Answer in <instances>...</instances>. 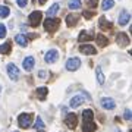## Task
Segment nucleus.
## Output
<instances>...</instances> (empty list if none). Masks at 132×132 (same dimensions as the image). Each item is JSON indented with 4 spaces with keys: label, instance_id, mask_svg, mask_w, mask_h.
Masks as SVG:
<instances>
[{
    "label": "nucleus",
    "instance_id": "nucleus-32",
    "mask_svg": "<svg viewBox=\"0 0 132 132\" xmlns=\"http://www.w3.org/2000/svg\"><path fill=\"white\" fill-rule=\"evenodd\" d=\"M27 3H28V0H16V5H18L19 7H25Z\"/></svg>",
    "mask_w": 132,
    "mask_h": 132
},
{
    "label": "nucleus",
    "instance_id": "nucleus-6",
    "mask_svg": "<svg viewBox=\"0 0 132 132\" xmlns=\"http://www.w3.org/2000/svg\"><path fill=\"white\" fill-rule=\"evenodd\" d=\"M65 123H66V126L69 128V129H75L76 125H78V118H76V114L69 113L65 118Z\"/></svg>",
    "mask_w": 132,
    "mask_h": 132
},
{
    "label": "nucleus",
    "instance_id": "nucleus-12",
    "mask_svg": "<svg viewBox=\"0 0 132 132\" xmlns=\"http://www.w3.org/2000/svg\"><path fill=\"white\" fill-rule=\"evenodd\" d=\"M84 101H85V97H82L81 94H76L75 97H72V98H71V103H69V104H71V107L76 109V107H79Z\"/></svg>",
    "mask_w": 132,
    "mask_h": 132
},
{
    "label": "nucleus",
    "instance_id": "nucleus-16",
    "mask_svg": "<svg viewBox=\"0 0 132 132\" xmlns=\"http://www.w3.org/2000/svg\"><path fill=\"white\" fill-rule=\"evenodd\" d=\"M15 41L18 43L21 47H27V46H28V37H27L25 34H18V35L15 37Z\"/></svg>",
    "mask_w": 132,
    "mask_h": 132
},
{
    "label": "nucleus",
    "instance_id": "nucleus-36",
    "mask_svg": "<svg viewBox=\"0 0 132 132\" xmlns=\"http://www.w3.org/2000/svg\"><path fill=\"white\" fill-rule=\"evenodd\" d=\"M37 132H44V131H40V129H38V131H37Z\"/></svg>",
    "mask_w": 132,
    "mask_h": 132
},
{
    "label": "nucleus",
    "instance_id": "nucleus-27",
    "mask_svg": "<svg viewBox=\"0 0 132 132\" xmlns=\"http://www.w3.org/2000/svg\"><path fill=\"white\" fill-rule=\"evenodd\" d=\"M81 7V0H71L69 2V9L71 10H76Z\"/></svg>",
    "mask_w": 132,
    "mask_h": 132
},
{
    "label": "nucleus",
    "instance_id": "nucleus-3",
    "mask_svg": "<svg viewBox=\"0 0 132 132\" xmlns=\"http://www.w3.org/2000/svg\"><path fill=\"white\" fill-rule=\"evenodd\" d=\"M41 18H43V12H38V10H34L32 13H29L28 21L31 27H38L41 24Z\"/></svg>",
    "mask_w": 132,
    "mask_h": 132
},
{
    "label": "nucleus",
    "instance_id": "nucleus-15",
    "mask_svg": "<svg viewBox=\"0 0 132 132\" xmlns=\"http://www.w3.org/2000/svg\"><path fill=\"white\" fill-rule=\"evenodd\" d=\"M78 21H79V16L76 13H69L68 16H66V24H68V27H73V25L78 24Z\"/></svg>",
    "mask_w": 132,
    "mask_h": 132
},
{
    "label": "nucleus",
    "instance_id": "nucleus-4",
    "mask_svg": "<svg viewBox=\"0 0 132 132\" xmlns=\"http://www.w3.org/2000/svg\"><path fill=\"white\" fill-rule=\"evenodd\" d=\"M6 71H7V75H9V78L12 81H18L19 78V71L18 68H16V65H13V63H9V65L6 66Z\"/></svg>",
    "mask_w": 132,
    "mask_h": 132
},
{
    "label": "nucleus",
    "instance_id": "nucleus-20",
    "mask_svg": "<svg viewBox=\"0 0 132 132\" xmlns=\"http://www.w3.org/2000/svg\"><path fill=\"white\" fill-rule=\"evenodd\" d=\"M82 118H84V122H88V120H93L94 119V112L91 109H85L82 112Z\"/></svg>",
    "mask_w": 132,
    "mask_h": 132
},
{
    "label": "nucleus",
    "instance_id": "nucleus-34",
    "mask_svg": "<svg viewBox=\"0 0 132 132\" xmlns=\"http://www.w3.org/2000/svg\"><path fill=\"white\" fill-rule=\"evenodd\" d=\"M46 75H47L46 71H40V72H38V78H46Z\"/></svg>",
    "mask_w": 132,
    "mask_h": 132
},
{
    "label": "nucleus",
    "instance_id": "nucleus-29",
    "mask_svg": "<svg viewBox=\"0 0 132 132\" xmlns=\"http://www.w3.org/2000/svg\"><path fill=\"white\" fill-rule=\"evenodd\" d=\"M34 128H35V129H40V128H44V122L41 120V118H37V120H35V125H34Z\"/></svg>",
    "mask_w": 132,
    "mask_h": 132
},
{
    "label": "nucleus",
    "instance_id": "nucleus-8",
    "mask_svg": "<svg viewBox=\"0 0 132 132\" xmlns=\"http://www.w3.org/2000/svg\"><path fill=\"white\" fill-rule=\"evenodd\" d=\"M129 21H131V13L128 12V10H122L120 15H119V19H118V24L120 27H125V25L129 24Z\"/></svg>",
    "mask_w": 132,
    "mask_h": 132
},
{
    "label": "nucleus",
    "instance_id": "nucleus-5",
    "mask_svg": "<svg viewBox=\"0 0 132 132\" xmlns=\"http://www.w3.org/2000/svg\"><path fill=\"white\" fill-rule=\"evenodd\" d=\"M79 66H81V60L78 59V57H71L69 60L66 62V69H68V71H71V72L76 71Z\"/></svg>",
    "mask_w": 132,
    "mask_h": 132
},
{
    "label": "nucleus",
    "instance_id": "nucleus-10",
    "mask_svg": "<svg viewBox=\"0 0 132 132\" xmlns=\"http://www.w3.org/2000/svg\"><path fill=\"white\" fill-rule=\"evenodd\" d=\"M79 52L82 53V54H90V56L97 54L95 47H93L91 44H81V46H79Z\"/></svg>",
    "mask_w": 132,
    "mask_h": 132
},
{
    "label": "nucleus",
    "instance_id": "nucleus-33",
    "mask_svg": "<svg viewBox=\"0 0 132 132\" xmlns=\"http://www.w3.org/2000/svg\"><path fill=\"white\" fill-rule=\"evenodd\" d=\"M125 119H126V120H131V110H129V109L125 110Z\"/></svg>",
    "mask_w": 132,
    "mask_h": 132
},
{
    "label": "nucleus",
    "instance_id": "nucleus-22",
    "mask_svg": "<svg viewBox=\"0 0 132 132\" xmlns=\"http://www.w3.org/2000/svg\"><path fill=\"white\" fill-rule=\"evenodd\" d=\"M95 40H97V44H98L100 47H106L109 44V40L104 37V35H101V34H98V35L95 37Z\"/></svg>",
    "mask_w": 132,
    "mask_h": 132
},
{
    "label": "nucleus",
    "instance_id": "nucleus-25",
    "mask_svg": "<svg viewBox=\"0 0 132 132\" xmlns=\"http://www.w3.org/2000/svg\"><path fill=\"white\" fill-rule=\"evenodd\" d=\"M10 15V9L7 6H0V18H7Z\"/></svg>",
    "mask_w": 132,
    "mask_h": 132
},
{
    "label": "nucleus",
    "instance_id": "nucleus-2",
    "mask_svg": "<svg viewBox=\"0 0 132 132\" xmlns=\"http://www.w3.org/2000/svg\"><path fill=\"white\" fill-rule=\"evenodd\" d=\"M59 24H60V21L57 18H47L44 21V29L47 32H54L59 28Z\"/></svg>",
    "mask_w": 132,
    "mask_h": 132
},
{
    "label": "nucleus",
    "instance_id": "nucleus-31",
    "mask_svg": "<svg viewBox=\"0 0 132 132\" xmlns=\"http://www.w3.org/2000/svg\"><path fill=\"white\" fill-rule=\"evenodd\" d=\"M94 15L95 13H94V12H91V10H85V12H84V18L85 19H91Z\"/></svg>",
    "mask_w": 132,
    "mask_h": 132
},
{
    "label": "nucleus",
    "instance_id": "nucleus-28",
    "mask_svg": "<svg viewBox=\"0 0 132 132\" xmlns=\"http://www.w3.org/2000/svg\"><path fill=\"white\" fill-rule=\"evenodd\" d=\"M87 6L91 7V9H94V7L98 6V0H87Z\"/></svg>",
    "mask_w": 132,
    "mask_h": 132
},
{
    "label": "nucleus",
    "instance_id": "nucleus-19",
    "mask_svg": "<svg viewBox=\"0 0 132 132\" xmlns=\"http://www.w3.org/2000/svg\"><path fill=\"white\" fill-rule=\"evenodd\" d=\"M47 93H48V90L46 88V87L37 88V91H35V94H37V98H38V100H46V97H47Z\"/></svg>",
    "mask_w": 132,
    "mask_h": 132
},
{
    "label": "nucleus",
    "instance_id": "nucleus-13",
    "mask_svg": "<svg viewBox=\"0 0 132 132\" xmlns=\"http://www.w3.org/2000/svg\"><path fill=\"white\" fill-rule=\"evenodd\" d=\"M34 65H35V59H34L32 56H28V57H25L24 59V63H22V66H24V69L25 71H32V68Z\"/></svg>",
    "mask_w": 132,
    "mask_h": 132
},
{
    "label": "nucleus",
    "instance_id": "nucleus-14",
    "mask_svg": "<svg viewBox=\"0 0 132 132\" xmlns=\"http://www.w3.org/2000/svg\"><path fill=\"white\" fill-rule=\"evenodd\" d=\"M98 27H100V29H103V31H109V29L113 28V24L109 22L104 16H101V18H100V22H98Z\"/></svg>",
    "mask_w": 132,
    "mask_h": 132
},
{
    "label": "nucleus",
    "instance_id": "nucleus-18",
    "mask_svg": "<svg viewBox=\"0 0 132 132\" xmlns=\"http://www.w3.org/2000/svg\"><path fill=\"white\" fill-rule=\"evenodd\" d=\"M94 38V35L91 32H87V31H81L79 37H78V41L82 43V41H90V40H93Z\"/></svg>",
    "mask_w": 132,
    "mask_h": 132
},
{
    "label": "nucleus",
    "instance_id": "nucleus-7",
    "mask_svg": "<svg viewBox=\"0 0 132 132\" xmlns=\"http://www.w3.org/2000/svg\"><path fill=\"white\" fill-rule=\"evenodd\" d=\"M57 59H59V53H57V50H54V48L48 50V52L46 53V56H44L46 63H54V62H57Z\"/></svg>",
    "mask_w": 132,
    "mask_h": 132
},
{
    "label": "nucleus",
    "instance_id": "nucleus-30",
    "mask_svg": "<svg viewBox=\"0 0 132 132\" xmlns=\"http://www.w3.org/2000/svg\"><path fill=\"white\" fill-rule=\"evenodd\" d=\"M6 32H7V29L3 24H0V38H5L6 37Z\"/></svg>",
    "mask_w": 132,
    "mask_h": 132
},
{
    "label": "nucleus",
    "instance_id": "nucleus-35",
    "mask_svg": "<svg viewBox=\"0 0 132 132\" xmlns=\"http://www.w3.org/2000/svg\"><path fill=\"white\" fill-rule=\"evenodd\" d=\"M46 2H47V0H38V3H40V5H44Z\"/></svg>",
    "mask_w": 132,
    "mask_h": 132
},
{
    "label": "nucleus",
    "instance_id": "nucleus-24",
    "mask_svg": "<svg viewBox=\"0 0 132 132\" xmlns=\"http://www.w3.org/2000/svg\"><path fill=\"white\" fill-rule=\"evenodd\" d=\"M113 6H114L113 0H103V3H101V9H103V10H109V9H112Z\"/></svg>",
    "mask_w": 132,
    "mask_h": 132
},
{
    "label": "nucleus",
    "instance_id": "nucleus-21",
    "mask_svg": "<svg viewBox=\"0 0 132 132\" xmlns=\"http://www.w3.org/2000/svg\"><path fill=\"white\" fill-rule=\"evenodd\" d=\"M10 50H12V47H10L9 41L0 44V54H7V53H10Z\"/></svg>",
    "mask_w": 132,
    "mask_h": 132
},
{
    "label": "nucleus",
    "instance_id": "nucleus-17",
    "mask_svg": "<svg viewBox=\"0 0 132 132\" xmlns=\"http://www.w3.org/2000/svg\"><path fill=\"white\" fill-rule=\"evenodd\" d=\"M95 129H97V125L93 120L84 122V125H82V132H95Z\"/></svg>",
    "mask_w": 132,
    "mask_h": 132
},
{
    "label": "nucleus",
    "instance_id": "nucleus-11",
    "mask_svg": "<svg viewBox=\"0 0 132 132\" xmlns=\"http://www.w3.org/2000/svg\"><path fill=\"white\" fill-rule=\"evenodd\" d=\"M100 104H101V107L106 109V110H112V109L116 107L114 100L109 98V97H104V98H101V100H100Z\"/></svg>",
    "mask_w": 132,
    "mask_h": 132
},
{
    "label": "nucleus",
    "instance_id": "nucleus-9",
    "mask_svg": "<svg viewBox=\"0 0 132 132\" xmlns=\"http://www.w3.org/2000/svg\"><path fill=\"white\" fill-rule=\"evenodd\" d=\"M116 41H118V44L120 47H126V46H129L131 40H129V37H128L125 32H119L118 35H116Z\"/></svg>",
    "mask_w": 132,
    "mask_h": 132
},
{
    "label": "nucleus",
    "instance_id": "nucleus-37",
    "mask_svg": "<svg viewBox=\"0 0 132 132\" xmlns=\"http://www.w3.org/2000/svg\"><path fill=\"white\" fill-rule=\"evenodd\" d=\"M0 91H2V87H0Z\"/></svg>",
    "mask_w": 132,
    "mask_h": 132
},
{
    "label": "nucleus",
    "instance_id": "nucleus-23",
    "mask_svg": "<svg viewBox=\"0 0 132 132\" xmlns=\"http://www.w3.org/2000/svg\"><path fill=\"white\" fill-rule=\"evenodd\" d=\"M57 12H59V3H54V5H53L52 7H50V9L47 10L48 18H53V16H54V15H56Z\"/></svg>",
    "mask_w": 132,
    "mask_h": 132
},
{
    "label": "nucleus",
    "instance_id": "nucleus-26",
    "mask_svg": "<svg viewBox=\"0 0 132 132\" xmlns=\"http://www.w3.org/2000/svg\"><path fill=\"white\" fill-rule=\"evenodd\" d=\"M95 76H97V82H98L100 85L104 84V75H103V72H101V69H100V68H97V69H95Z\"/></svg>",
    "mask_w": 132,
    "mask_h": 132
},
{
    "label": "nucleus",
    "instance_id": "nucleus-1",
    "mask_svg": "<svg viewBox=\"0 0 132 132\" xmlns=\"http://www.w3.org/2000/svg\"><path fill=\"white\" fill-rule=\"evenodd\" d=\"M32 114L31 113H22L18 116V126L22 128V129H27V128L31 126V122H32Z\"/></svg>",
    "mask_w": 132,
    "mask_h": 132
}]
</instances>
